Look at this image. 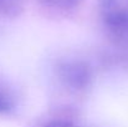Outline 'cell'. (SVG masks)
<instances>
[{
  "label": "cell",
  "instance_id": "1",
  "mask_svg": "<svg viewBox=\"0 0 128 127\" xmlns=\"http://www.w3.org/2000/svg\"><path fill=\"white\" fill-rule=\"evenodd\" d=\"M98 13L108 35L128 46V0H98Z\"/></svg>",
  "mask_w": 128,
  "mask_h": 127
},
{
  "label": "cell",
  "instance_id": "2",
  "mask_svg": "<svg viewBox=\"0 0 128 127\" xmlns=\"http://www.w3.org/2000/svg\"><path fill=\"white\" fill-rule=\"evenodd\" d=\"M57 75L68 88L81 90L91 80V69L81 60H64L57 66Z\"/></svg>",
  "mask_w": 128,
  "mask_h": 127
},
{
  "label": "cell",
  "instance_id": "3",
  "mask_svg": "<svg viewBox=\"0 0 128 127\" xmlns=\"http://www.w3.org/2000/svg\"><path fill=\"white\" fill-rule=\"evenodd\" d=\"M24 0H0V16H14L22 8Z\"/></svg>",
  "mask_w": 128,
  "mask_h": 127
},
{
  "label": "cell",
  "instance_id": "4",
  "mask_svg": "<svg viewBox=\"0 0 128 127\" xmlns=\"http://www.w3.org/2000/svg\"><path fill=\"white\" fill-rule=\"evenodd\" d=\"M42 5L54 10H71L80 4L81 0H39Z\"/></svg>",
  "mask_w": 128,
  "mask_h": 127
},
{
  "label": "cell",
  "instance_id": "5",
  "mask_svg": "<svg viewBox=\"0 0 128 127\" xmlns=\"http://www.w3.org/2000/svg\"><path fill=\"white\" fill-rule=\"evenodd\" d=\"M14 107V100L10 92L0 85V113H8Z\"/></svg>",
  "mask_w": 128,
  "mask_h": 127
},
{
  "label": "cell",
  "instance_id": "6",
  "mask_svg": "<svg viewBox=\"0 0 128 127\" xmlns=\"http://www.w3.org/2000/svg\"><path fill=\"white\" fill-rule=\"evenodd\" d=\"M41 127H78V126H76L74 122H71L68 120H52V121L46 122Z\"/></svg>",
  "mask_w": 128,
  "mask_h": 127
}]
</instances>
